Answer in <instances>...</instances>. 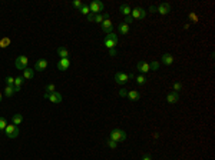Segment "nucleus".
<instances>
[{
  "instance_id": "nucleus-1",
  "label": "nucleus",
  "mask_w": 215,
  "mask_h": 160,
  "mask_svg": "<svg viewBox=\"0 0 215 160\" xmlns=\"http://www.w3.org/2000/svg\"><path fill=\"white\" fill-rule=\"evenodd\" d=\"M126 132L125 130H122V129H113L112 132H111V136H109V139L113 141H116V143H121V141H125L126 140Z\"/></svg>"
},
{
  "instance_id": "nucleus-2",
  "label": "nucleus",
  "mask_w": 215,
  "mask_h": 160,
  "mask_svg": "<svg viewBox=\"0 0 215 160\" xmlns=\"http://www.w3.org/2000/svg\"><path fill=\"white\" fill-rule=\"evenodd\" d=\"M89 6V12L93 14H100V12H103V3L100 2V0H93Z\"/></svg>"
},
{
  "instance_id": "nucleus-3",
  "label": "nucleus",
  "mask_w": 215,
  "mask_h": 160,
  "mask_svg": "<svg viewBox=\"0 0 215 160\" xmlns=\"http://www.w3.org/2000/svg\"><path fill=\"white\" fill-rule=\"evenodd\" d=\"M5 133H6V136L9 137V139H16V137L19 136V127L16 126V124H7L5 129Z\"/></svg>"
},
{
  "instance_id": "nucleus-4",
  "label": "nucleus",
  "mask_w": 215,
  "mask_h": 160,
  "mask_svg": "<svg viewBox=\"0 0 215 160\" xmlns=\"http://www.w3.org/2000/svg\"><path fill=\"white\" fill-rule=\"evenodd\" d=\"M27 63H29L27 56H19L14 61V66H16L17 70H24L27 67Z\"/></svg>"
},
{
  "instance_id": "nucleus-5",
  "label": "nucleus",
  "mask_w": 215,
  "mask_h": 160,
  "mask_svg": "<svg viewBox=\"0 0 215 160\" xmlns=\"http://www.w3.org/2000/svg\"><path fill=\"white\" fill-rule=\"evenodd\" d=\"M145 16H146V12H145V9H142V7H135V9L131 12L132 19L142 20V19H145Z\"/></svg>"
},
{
  "instance_id": "nucleus-6",
  "label": "nucleus",
  "mask_w": 215,
  "mask_h": 160,
  "mask_svg": "<svg viewBox=\"0 0 215 160\" xmlns=\"http://www.w3.org/2000/svg\"><path fill=\"white\" fill-rule=\"evenodd\" d=\"M128 80H129V76L126 73H123V71L115 73V83H118V85H126Z\"/></svg>"
},
{
  "instance_id": "nucleus-7",
  "label": "nucleus",
  "mask_w": 215,
  "mask_h": 160,
  "mask_svg": "<svg viewBox=\"0 0 215 160\" xmlns=\"http://www.w3.org/2000/svg\"><path fill=\"white\" fill-rule=\"evenodd\" d=\"M136 69H138V71H140L142 75H145V73H149V70H151L149 63H146V61H144V60H139V61H138V64H136Z\"/></svg>"
},
{
  "instance_id": "nucleus-8",
  "label": "nucleus",
  "mask_w": 215,
  "mask_h": 160,
  "mask_svg": "<svg viewBox=\"0 0 215 160\" xmlns=\"http://www.w3.org/2000/svg\"><path fill=\"white\" fill-rule=\"evenodd\" d=\"M156 12H158L159 14L165 16V14H168L169 12H171V5H169V3H161V5L156 7Z\"/></svg>"
},
{
  "instance_id": "nucleus-9",
  "label": "nucleus",
  "mask_w": 215,
  "mask_h": 160,
  "mask_svg": "<svg viewBox=\"0 0 215 160\" xmlns=\"http://www.w3.org/2000/svg\"><path fill=\"white\" fill-rule=\"evenodd\" d=\"M62 94L59 93V92H53V93H49V96H47V100H50L52 103H60L62 102Z\"/></svg>"
},
{
  "instance_id": "nucleus-10",
  "label": "nucleus",
  "mask_w": 215,
  "mask_h": 160,
  "mask_svg": "<svg viewBox=\"0 0 215 160\" xmlns=\"http://www.w3.org/2000/svg\"><path fill=\"white\" fill-rule=\"evenodd\" d=\"M47 60H45V59H39L38 61H36V64H35V70L36 71H43V70H46V67H47Z\"/></svg>"
},
{
  "instance_id": "nucleus-11",
  "label": "nucleus",
  "mask_w": 215,
  "mask_h": 160,
  "mask_svg": "<svg viewBox=\"0 0 215 160\" xmlns=\"http://www.w3.org/2000/svg\"><path fill=\"white\" fill-rule=\"evenodd\" d=\"M173 60H175V57H173L172 54H169V53H165V54H162V57H161V61L164 63L165 66H171L173 63Z\"/></svg>"
},
{
  "instance_id": "nucleus-12",
  "label": "nucleus",
  "mask_w": 215,
  "mask_h": 160,
  "mask_svg": "<svg viewBox=\"0 0 215 160\" xmlns=\"http://www.w3.org/2000/svg\"><path fill=\"white\" fill-rule=\"evenodd\" d=\"M69 66H70V60H69V59H60L59 63H57V69H59L60 71L67 70Z\"/></svg>"
},
{
  "instance_id": "nucleus-13",
  "label": "nucleus",
  "mask_w": 215,
  "mask_h": 160,
  "mask_svg": "<svg viewBox=\"0 0 215 160\" xmlns=\"http://www.w3.org/2000/svg\"><path fill=\"white\" fill-rule=\"evenodd\" d=\"M178 100H179V93H177V92H171V93L166 96V102H168L169 104L178 103Z\"/></svg>"
},
{
  "instance_id": "nucleus-14",
  "label": "nucleus",
  "mask_w": 215,
  "mask_h": 160,
  "mask_svg": "<svg viewBox=\"0 0 215 160\" xmlns=\"http://www.w3.org/2000/svg\"><path fill=\"white\" fill-rule=\"evenodd\" d=\"M100 27H102L103 32H106V33H111V32H112L113 24H112V22H111V20L108 19V20H103L102 23H100Z\"/></svg>"
},
{
  "instance_id": "nucleus-15",
  "label": "nucleus",
  "mask_w": 215,
  "mask_h": 160,
  "mask_svg": "<svg viewBox=\"0 0 215 160\" xmlns=\"http://www.w3.org/2000/svg\"><path fill=\"white\" fill-rule=\"evenodd\" d=\"M128 97H129V100H132V102H136V100L140 99V93L138 90H129V92H128Z\"/></svg>"
},
{
  "instance_id": "nucleus-16",
  "label": "nucleus",
  "mask_w": 215,
  "mask_h": 160,
  "mask_svg": "<svg viewBox=\"0 0 215 160\" xmlns=\"http://www.w3.org/2000/svg\"><path fill=\"white\" fill-rule=\"evenodd\" d=\"M57 54H59V57H60V59H69V50H67V49H65L63 46L57 47Z\"/></svg>"
},
{
  "instance_id": "nucleus-17",
  "label": "nucleus",
  "mask_w": 215,
  "mask_h": 160,
  "mask_svg": "<svg viewBox=\"0 0 215 160\" xmlns=\"http://www.w3.org/2000/svg\"><path fill=\"white\" fill-rule=\"evenodd\" d=\"M22 85H23V76H17V77H14V92H19L20 87H22Z\"/></svg>"
},
{
  "instance_id": "nucleus-18",
  "label": "nucleus",
  "mask_w": 215,
  "mask_h": 160,
  "mask_svg": "<svg viewBox=\"0 0 215 160\" xmlns=\"http://www.w3.org/2000/svg\"><path fill=\"white\" fill-rule=\"evenodd\" d=\"M33 76H35V69H29V67H26L23 70V79H33Z\"/></svg>"
},
{
  "instance_id": "nucleus-19",
  "label": "nucleus",
  "mask_w": 215,
  "mask_h": 160,
  "mask_svg": "<svg viewBox=\"0 0 215 160\" xmlns=\"http://www.w3.org/2000/svg\"><path fill=\"white\" fill-rule=\"evenodd\" d=\"M119 10H121V13L125 16V17H128V16H131V12L132 9L129 7L128 5H121V7H119Z\"/></svg>"
},
{
  "instance_id": "nucleus-20",
  "label": "nucleus",
  "mask_w": 215,
  "mask_h": 160,
  "mask_svg": "<svg viewBox=\"0 0 215 160\" xmlns=\"http://www.w3.org/2000/svg\"><path fill=\"white\" fill-rule=\"evenodd\" d=\"M22 122H23V114H19V113L13 114V117H12V123H13V124L19 126Z\"/></svg>"
},
{
  "instance_id": "nucleus-21",
  "label": "nucleus",
  "mask_w": 215,
  "mask_h": 160,
  "mask_svg": "<svg viewBox=\"0 0 215 160\" xmlns=\"http://www.w3.org/2000/svg\"><path fill=\"white\" fill-rule=\"evenodd\" d=\"M118 29H119V32H121L122 34H128L129 30H131V29H129V24H126V23H121Z\"/></svg>"
},
{
  "instance_id": "nucleus-22",
  "label": "nucleus",
  "mask_w": 215,
  "mask_h": 160,
  "mask_svg": "<svg viewBox=\"0 0 215 160\" xmlns=\"http://www.w3.org/2000/svg\"><path fill=\"white\" fill-rule=\"evenodd\" d=\"M14 93H16V92H14L13 86H6V87H5V96H6V97H12Z\"/></svg>"
},
{
  "instance_id": "nucleus-23",
  "label": "nucleus",
  "mask_w": 215,
  "mask_h": 160,
  "mask_svg": "<svg viewBox=\"0 0 215 160\" xmlns=\"http://www.w3.org/2000/svg\"><path fill=\"white\" fill-rule=\"evenodd\" d=\"M135 82H136V83H138L139 86H144V85L146 83V77H145L144 75H138V76L135 77Z\"/></svg>"
},
{
  "instance_id": "nucleus-24",
  "label": "nucleus",
  "mask_w": 215,
  "mask_h": 160,
  "mask_svg": "<svg viewBox=\"0 0 215 160\" xmlns=\"http://www.w3.org/2000/svg\"><path fill=\"white\" fill-rule=\"evenodd\" d=\"M10 39L9 37H2L0 39V47H2V49H6V47L7 46H10Z\"/></svg>"
},
{
  "instance_id": "nucleus-25",
  "label": "nucleus",
  "mask_w": 215,
  "mask_h": 160,
  "mask_svg": "<svg viewBox=\"0 0 215 160\" xmlns=\"http://www.w3.org/2000/svg\"><path fill=\"white\" fill-rule=\"evenodd\" d=\"M105 46L111 50V49H115V46H116V43L112 42V40H109V39H105Z\"/></svg>"
},
{
  "instance_id": "nucleus-26",
  "label": "nucleus",
  "mask_w": 215,
  "mask_h": 160,
  "mask_svg": "<svg viewBox=\"0 0 215 160\" xmlns=\"http://www.w3.org/2000/svg\"><path fill=\"white\" fill-rule=\"evenodd\" d=\"M53 92H56V86L53 85V83H49L46 86V93H53Z\"/></svg>"
},
{
  "instance_id": "nucleus-27",
  "label": "nucleus",
  "mask_w": 215,
  "mask_h": 160,
  "mask_svg": "<svg viewBox=\"0 0 215 160\" xmlns=\"http://www.w3.org/2000/svg\"><path fill=\"white\" fill-rule=\"evenodd\" d=\"M79 12H80L82 14H85V16H88V14L90 13V12H89V6H88V5H83V6H82V7L79 9Z\"/></svg>"
},
{
  "instance_id": "nucleus-28",
  "label": "nucleus",
  "mask_w": 215,
  "mask_h": 160,
  "mask_svg": "<svg viewBox=\"0 0 215 160\" xmlns=\"http://www.w3.org/2000/svg\"><path fill=\"white\" fill-rule=\"evenodd\" d=\"M106 39H109V40H112V42H115V43H118V36L113 32H111V33H108L106 34Z\"/></svg>"
},
{
  "instance_id": "nucleus-29",
  "label": "nucleus",
  "mask_w": 215,
  "mask_h": 160,
  "mask_svg": "<svg viewBox=\"0 0 215 160\" xmlns=\"http://www.w3.org/2000/svg\"><path fill=\"white\" fill-rule=\"evenodd\" d=\"M6 126H7V122H6V117H0V130H5Z\"/></svg>"
},
{
  "instance_id": "nucleus-30",
  "label": "nucleus",
  "mask_w": 215,
  "mask_h": 160,
  "mask_svg": "<svg viewBox=\"0 0 215 160\" xmlns=\"http://www.w3.org/2000/svg\"><path fill=\"white\" fill-rule=\"evenodd\" d=\"M5 83L6 86H13L14 85V77H10V76H7L5 79Z\"/></svg>"
},
{
  "instance_id": "nucleus-31",
  "label": "nucleus",
  "mask_w": 215,
  "mask_h": 160,
  "mask_svg": "<svg viewBox=\"0 0 215 160\" xmlns=\"http://www.w3.org/2000/svg\"><path fill=\"white\" fill-rule=\"evenodd\" d=\"M181 90H182V85H181V83H179V82H175V83H173V92H181Z\"/></svg>"
},
{
  "instance_id": "nucleus-32",
  "label": "nucleus",
  "mask_w": 215,
  "mask_h": 160,
  "mask_svg": "<svg viewBox=\"0 0 215 160\" xmlns=\"http://www.w3.org/2000/svg\"><path fill=\"white\" fill-rule=\"evenodd\" d=\"M95 23H102L103 22V17H102V14H95V19H93Z\"/></svg>"
},
{
  "instance_id": "nucleus-33",
  "label": "nucleus",
  "mask_w": 215,
  "mask_h": 160,
  "mask_svg": "<svg viewBox=\"0 0 215 160\" xmlns=\"http://www.w3.org/2000/svg\"><path fill=\"white\" fill-rule=\"evenodd\" d=\"M149 67H151V70H158L159 69V63L158 61H152L149 64Z\"/></svg>"
},
{
  "instance_id": "nucleus-34",
  "label": "nucleus",
  "mask_w": 215,
  "mask_h": 160,
  "mask_svg": "<svg viewBox=\"0 0 215 160\" xmlns=\"http://www.w3.org/2000/svg\"><path fill=\"white\" fill-rule=\"evenodd\" d=\"M108 146L111 147V149H116V147H118V143H116V141H113V140H111V139H109V140H108Z\"/></svg>"
},
{
  "instance_id": "nucleus-35",
  "label": "nucleus",
  "mask_w": 215,
  "mask_h": 160,
  "mask_svg": "<svg viewBox=\"0 0 215 160\" xmlns=\"http://www.w3.org/2000/svg\"><path fill=\"white\" fill-rule=\"evenodd\" d=\"M72 5L75 6V7H78V9H80V7L83 6V3H82L80 0H73V2H72Z\"/></svg>"
},
{
  "instance_id": "nucleus-36",
  "label": "nucleus",
  "mask_w": 215,
  "mask_h": 160,
  "mask_svg": "<svg viewBox=\"0 0 215 160\" xmlns=\"http://www.w3.org/2000/svg\"><path fill=\"white\" fill-rule=\"evenodd\" d=\"M119 96H121V97H128V90L126 89H121V90H119Z\"/></svg>"
},
{
  "instance_id": "nucleus-37",
  "label": "nucleus",
  "mask_w": 215,
  "mask_h": 160,
  "mask_svg": "<svg viewBox=\"0 0 215 160\" xmlns=\"http://www.w3.org/2000/svg\"><path fill=\"white\" fill-rule=\"evenodd\" d=\"M132 20H133V19H132L131 16H128V17H125V22H123V23H126V24H129V23H132Z\"/></svg>"
},
{
  "instance_id": "nucleus-38",
  "label": "nucleus",
  "mask_w": 215,
  "mask_h": 160,
  "mask_svg": "<svg viewBox=\"0 0 215 160\" xmlns=\"http://www.w3.org/2000/svg\"><path fill=\"white\" fill-rule=\"evenodd\" d=\"M189 19H191V20H194V22H196V20H198V17H196V14L189 13Z\"/></svg>"
},
{
  "instance_id": "nucleus-39",
  "label": "nucleus",
  "mask_w": 215,
  "mask_h": 160,
  "mask_svg": "<svg viewBox=\"0 0 215 160\" xmlns=\"http://www.w3.org/2000/svg\"><path fill=\"white\" fill-rule=\"evenodd\" d=\"M109 54H111V56H116V54H118L116 49H111V50H109Z\"/></svg>"
},
{
  "instance_id": "nucleus-40",
  "label": "nucleus",
  "mask_w": 215,
  "mask_h": 160,
  "mask_svg": "<svg viewBox=\"0 0 215 160\" xmlns=\"http://www.w3.org/2000/svg\"><path fill=\"white\" fill-rule=\"evenodd\" d=\"M86 17H88V20H89V22H93V19H95V16H93V14H92V13H89L88 16H86Z\"/></svg>"
},
{
  "instance_id": "nucleus-41",
  "label": "nucleus",
  "mask_w": 215,
  "mask_h": 160,
  "mask_svg": "<svg viewBox=\"0 0 215 160\" xmlns=\"http://www.w3.org/2000/svg\"><path fill=\"white\" fill-rule=\"evenodd\" d=\"M142 160H152V157H151L149 155H145L144 157H142Z\"/></svg>"
},
{
  "instance_id": "nucleus-42",
  "label": "nucleus",
  "mask_w": 215,
  "mask_h": 160,
  "mask_svg": "<svg viewBox=\"0 0 215 160\" xmlns=\"http://www.w3.org/2000/svg\"><path fill=\"white\" fill-rule=\"evenodd\" d=\"M155 10H156V7H154V6H151V7H149V12H151V13H154Z\"/></svg>"
},
{
  "instance_id": "nucleus-43",
  "label": "nucleus",
  "mask_w": 215,
  "mask_h": 160,
  "mask_svg": "<svg viewBox=\"0 0 215 160\" xmlns=\"http://www.w3.org/2000/svg\"><path fill=\"white\" fill-rule=\"evenodd\" d=\"M2 97H3V94H2V93H0V102H2Z\"/></svg>"
}]
</instances>
